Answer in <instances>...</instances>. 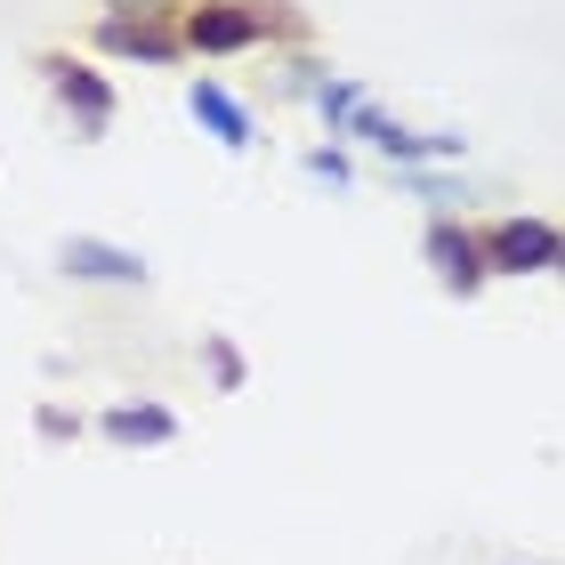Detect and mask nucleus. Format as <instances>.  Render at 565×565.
Masks as SVG:
<instances>
[{
  "instance_id": "2",
  "label": "nucleus",
  "mask_w": 565,
  "mask_h": 565,
  "mask_svg": "<svg viewBox=\"0 0 565 565\" xmlns=\"http://www.w3.org/2000/svg\"><path fill=\"white\" fill-rule=\"evenodd\" d=\"M33 73L49 82V97H57V106L73 114V130H82V138H106V130H114V82H106L97 65L65 57V49H41Z\"/></svg>"
},
{
  "instance_id": "1",
  "label": "nucleus",
  "mask_w": 565,
  "mask_h": 565,
  "mask_svg": "<svg viewBox=\"0 0 565 565\" xmlns=\"http://www.w3.org/2000/svg\"><path fill=\"white\" fill-rule=\"evenodd\" d=\"M178 33H186L194 57H235V49H259L267 33H307L291 17V0H194L186 17H178Z\"/></svg>"
},
{
  "instance_id": "9",
  "label": "nucleus",
  "mask_w": 565,
  "mask_h": 565,
  "mask_svg": "<svg viewBox=\"0 0 565 565\" xmlns=\"http://www.w3.org/2000/svg\"><path fill=\"white\" fill-rule=\"evenodd\" d=\"M106 436H114V445H170L178 420L162 413V404H114V413H106Z\"/></svg>"
},
{
  "instance_id": "12",
  "label": "nucleus",
  "mask_w": 565,
  "mask_h": 565,
  "mask_svg": "<svg viewBox=\"0 0 565 565\" xmlns=\"http://www.w3.org/2000/svg\"><path fill=\"white\" fill-rule=\"evenodd\" d=\"M307 170H316V178H331V186H340V178H348V162H340V153H331V146H323V153H307Z\"/></svg>"
},
{
  "instance_id": "13",
  "label": "nucleus",
  "mask_w": 565,
  "mask_h": 565,
  "mask_svg": "<svg viewBox=\"0 0 565 565\" xmlns=\"http://www.w3.org/2000/svg\"><path fill=\"white\" fill-rule=\"evenodd\" d=\"M557 267H565V259H557Z\"/></svg>"
},
{
  "instance_id": "8",
  "label": "nucleus",
  "mask_w": 565,
  "mask_h": 565,
  "mask_svg": "<svg viewBox=\"0 0 565 565\" xmlns=\"http://www.w3.org/2000/svg\"><path fill=\"white\" fill-rule=\"evenodd\" d=\"M428 259H436V275L452 282V291H477L484 275V235H460V226H428Z\"/></svg>"
},
{
  "instance_id": "3",
  "label": "nucleus",
  "mask_w": 565,
  "mask_h": 565,
  "mask_svg": "<svg viewBox=\"0 0 565 565\" xmlns=\"http://www.w3.org/2000/svg\"><path fill=\"white\" fill-rule=\"evenodd\" d=\"M348 138H364V146L380 153V162H396V170L452 162V153L469 146L460 130H404V121H396V114H380V106H364V114H355V121H348Z\"/></svg>"
},
{
  "instance_id": "6",
  "label": "nucleus",
  "mask_w": 565,
  "mask_h": 565,
  "mask_svg": "<svg viewBox=\"0 0 565 565\" xmlns=\"http://www.w3.org/2000/svg\"><path fill=\"white\" fill-rule=\"evenodd\" d=\"M57 267H65L73 282H114V291H146V275H153L138 250L97 243V235H65V243H57Z\"/></svg>"
},
{
  "instance_id": "4",
  "label": "nucleus",
  "mask_w": 565,
  "mask_h": 565,
  "mask_svg": "<svg viewBox=\"0 0 565 565\" xmlns=\"http://www.w3.org/2000/svg\"><path fill=\"white\" fill-rule=\"evenodd\" d=\"M565 259V235L550 218H501V226H484V267L493 275H542Z\"/></svg>"
},
{
  "instance_id": "7",
  "label": "nucleus",
  "mask_w": 565,
  "mask_h": 565,
  "mask_svg": "<svg viewBox=\"0 0 565 565\" xmlns=\"http://www.w3.org/2000/svg\"><path fill=\"white\" fill-rule=\"evenodd\" d=\"M186 114H194V121H202V130H211L226 153H250V146H259V138H250V114H243L218 82H186Z\"/></svg>"
},
{
  "instance_id": "10",
  "label": "nucleus",
  "mask_w": 565,
  "mask_h": 565,
  "mask_svg": "<svg viewBox=\"0 0 565 565\" xmlns=\"http://www.w3.org/2000/svg\"><path fill=\"white\" fill-rule=\"evenodd\" d=\"M372 97H364V82H355V73H331V82H316V114L331 121V138H348V121L364 114Z\"/></svg>"
},
{
  "instance_id": "11",
  "label": "nucleus",
  "mask_w": 565,
  "mask_h": 565,
  "mask_svg": "<svg viewBox=\"0 0 565 565\" xmlns=\"http://www.w3.org/2000/svg\"><path fill=\"white\" fill-rule=\"evenodd\" d=\"M186 9H194V0H106V17H170V24Z\"/></svg>"
},
{
  "instance_id": "5",
  "label": "nucleus",
  "mask_w": 565,
  "mask_h": 565,
  "mask_svg": "<svg viewBox=\"0 0 565 565\" xmlns=\"http://www.w3.org/2000/svg\"><path fill=\"white\" fill-rule=\"evenodd\" d=\"M97 49L130 65H178L186 57V33L170 17H97Z\"/></svg>"
}]
</instances>
